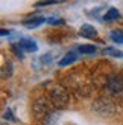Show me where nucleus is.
<instances>
[{"instance_id": "f257e3e1", "label": "nucleus", "mask_w": 123, "mask_h": 125, "mask_svg": "<svg viewBox=\"0 0 123 125\" xmlns=\"http://www.w3.org/2000/svg\"><path fill=\"white\" fill-rule=\"evenodd\" d=\"M91 110H93L94 113H97L99 116H102V117H111L117 113L115 104L113 101H109V99H106V98H100V99H97V101H94L93 105H91Z\"/></svg>"}, {"instance_id": "f03ea898", "label": "nucleus", "mask_w": 123, "mask_h": 125, "mask_svg": "<svg viewBox=\"0 0 123 125\" xmlns=\"http://www.w3.org/2000/svg\"><path fill=\"white\" fill-rule=\"evenodd\" d=\"M50 101L56 108H62L69 104V92L61 85H55L50 89Z\"/></svg>"}, {"instance_id": "7ed1b4c3", "label": "nucleus", "mask_w": 123, "mask_h": 125, "mask_svg": "<svg viewBox=\"0 0 123 125\" xmlns=\"http://www.w3.org/2000/svg\"><path fill=\"white\" fill-rule=\"evenodd\" d=\"M32 111H34L35 117L41 119V117L50 115V104H49L46 98H38V99H35V102L32 105Z\"/></svg>"}, {"instance_id": "20e7f679", "label": "nucleus", "mask_w": 123, "mask_h": 125, "mask_svg": "<svg viewBox=\"0 0 123 125\" xmlns=\"http://www.w3.org/2000/svg\"><path fill=\"white\" fill-rule=\"evenodd\" d=\"M106 87L114 95H122L123 93V78L119 76V75H111L106 81Z\"/></svg>"}, {"instance_id": "39448f33", "label": "nucleus", "mask_w": 123, "mask_h": 125, "mask_svg": "<svg viewBox=\"0 0 123 125\" xmlns=\"http://www.w3.org/2000/svg\"><path fill=\"white\" fill-rule=\"evenodd\" d=\"M18 44H20L21 49L27 52H36L38 51V46H36V43L32 40V38H20L18 40Z\"/></svg>"}, {"instance_id": "423d86ee", "label": "nucleus", "mask_w": 123, "mask_h": 125, "mask_svg": "<svg viewBox=\"0 0 123 125\" xmlns=\"http://www.w3.org/2000/svg\"><path fill=\"white\" fill-rule=\"evenodd\" d=\"M76 60H78V53H76L75 51H70L69 53H65L64 57L59 60L58 64H59L61 67H65V66H69V64H73Z\"/></svg>"}, {"instance_id": "0eeeda50", "label": "nucleus", "mask_w": 123, "mask_h": 125, "mask_svg": "<svg viewBox=\"0 0 123 125\" xmlns=\"http://www.w3.org/2000/svg\"><path fill=\"white\" fill-rule=\"evenodd\" d=\"M79 34H81L82 37H85V38H94V37H97V31L96 28H93L91 24H84V26L81 28V31H79Z\"/></svg>"}, {"instance_id": "6e6552de", "label": "nucleus", "mask_w": 123, "mask_h": 125, "mask_svg": "<svg viewBox=\"0 0 123 125\" xmlns=\"http://www.w3.org/2000/svg\"><path fill=\"white\" fill-rule=\"evenodd\" d=\"M44 20H46L44 17H34V18H29V20L23 21V24L27 29H35V28H38L41 23H44Z\"/></svg>"}, {"instance_id": "1a4fd4ad", "label": "nucleus", "mask_w": 123, "mask_h": 125, "mask_svg": "<svg viewBox=\"0 0 123 125\" xmlns=\"http://www.w3.org/2000/svg\"><path fill=\"white\" fill-rule=\"evenodd\" d=\"M103 55H106V57H114V58H123V52L119 51V49L115 47H105L102 51Z\"/></svg>"}, {"instance_id": "9d476101", "label": "nucleus", "mask_w": 123, "mask_h": 125, "mask_svg": "<svg viewBox=\"0 0 123 125\" xmlns=\"http://www.w3.org/2000/svg\"><path fill=\"white\" fill-rule=\"evenodd\" d=\"M119 17H120L119 11L115 9V8H111V9H108V11H106V14H105V15H103V20H105V21H111V20H117Z\"/></svg>"}, {"instance_id": "9b49d317", "label": "nucleus", "mask_w": 123, "mask_h": 125, "mask_svg": "<svg viewBox=\"0 0 123 125\" xmlns=\"http://www.w3.org/2000/svg\"><path fill=\"white\" fill-rule=\"evenodd\" d=\"M53 57H55V53L53 52H49V53H44L41 58H38V61H40L41 66H49V64H52Z\"/></svg>"}, {"instance_id": "f8f14e48", "label": "nucleus", "mask_w": 123, "mask_h": 125, "mask_svg": "<svg viewBox=\"0 0 123 125\" xmlns=\"http://www.w3.org/2000/svg\"><path fill=\"white\" fill-rule=\"evenodd\" d=\"M78 51L81 53H94L96 52V46H93V44H81V46H78Z\"/></svg>"}, {"instance_id": "ddd939ff", "label": "nucleus", "mask_w": 123, "mask_h": 125, "mask_svg": "<svg viewBox=\"0 0 123 125\" xmlns=\"http://www.w3.org/2000/svg\"><path fill=\"white\" fill-rule=\"evenodd\" d=\"M111 40L114 43H117V44H123V32L120 31H111Z\"/></svg>"}, {"instance_id": "4468645a", "label": "nucleus", "mask_w": 123, "mask_h": 125, "mask_svg": "<svg viewBox=\"0 0 123 125\" xmlns=\"http://www.w3.org/2000/svg\"><path fill=\"white\" fill-rule=\"evenodd\" d=\"M58 115L56 113H50L46 119H44V125H56V122H58Z\"/></svg>"}, {"instance_id": "2eb2a0df", "label": "nucleus", "mask_w": 123, "mask_h": 125, "mask_svg": "<svg viewBox=\"0 0 123 125\" xmlns=\"http://www.w3.org/2000/svg\"><path fill=\"white\" fill-rule=\"evenodd\" d=\"M12 75V64L11 62H8V64H5L3 66V72H2V78L6 79V78H9Z\"/></svg>"}, {"instance_id": "dca6fc26", "label": "nucleus", "mask_w": 123, "mask_h": 125, "mask_svg": "<svg viewBox=\"0 0 123 125\" xmlns=\"http://www.w3.org/2000/svg\"><path fill=\"white\" fill-rule=\"evenodd\" d=\"M18 47H20L18 44H12L11 51L15 53V57H17V58H20V60H21V58H23V52H21V49H18Z\"/></svg>"}, {"instance_id": "f3484780", "label": "nucleus", "mask_w": 123, "mask_h": 125, "mask_svg": "<svg viewBox=\"0 0 123 125\" xmlns=\"http://www.w3.org/2000/svg\"><path fill=\"white\" fill-rule=\"evenodd\" d=\"M47 21L50 23V24H53V26H56V24H62V23H64V20H62V18H55V17L49 18Z\"/></svg>"}, {"instance_id": "a211bd4d", "label": "nucleus", "mask_w": 123, "mask_h": 125, "mask_svg": "<svg viewBox=\"0 0 123 125\" xmlns=\"http://www.w3.org/2000/svg\"><path fill=\"white\" fill-rule=\"evenodd\" d=\"M3 119H11V121H15L14 119V116H12V111L8 108V110H6L5 111V113H3Z\"/></svg>"}, {"instance_id": "6ab92c4d", "label": "nucleus", "mask_w": 123, "mask_h": 125, "mask_svg": "<svg viewBox=\"0 0 123 125\" xmlns=\"http://www.w3.org/2000/svg\"><path fill=\"white\" fill-rule=\"evenodd\" d=\"M56 2H38L36 6H50V5H55Z\"/></svg>"}, {"instance_id": "aec40b11", "label": "nucleus", "mask_w": 123, "mask_h": 125, "mask_svg": "<svg viewBox=\"0 0 123 125\" xmlns=\"http://www.w3.org/2000/svg\"><path fill=\"white\" fill-rule=\"evenodd\" d=\"M0 34H2L3 37H6V35H9V31H6V29H2V31H0Z\"/></svg>"}, {"instance_id": "412c9836", "label": "nucleus", "mask_w": 123, "mask_h": 125, "mask_svg": "<svg viewBox=\"0 0 123 125\" xmlns=\"http://www.w3.org/2000/svg\"><path fill=\"white\" fill-rule=\"evenodd\" d=\"M5 125H6V124H5Z\"/></svg>"}]
</instances>
